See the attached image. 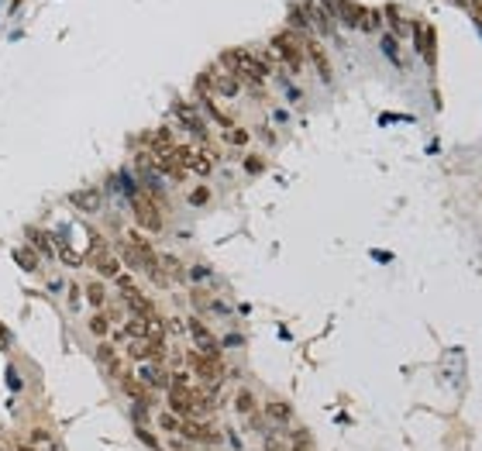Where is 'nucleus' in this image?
<instances>
[{
	"label": "nucleus",
	"instance_id": "obj_25",
	"mask_svg": "<svg viewBox=\"0 0 482 451\" xmlns=\"http://www.w3.org/2000/svg\"><path fill=\"white\" fill-rule=\"evenodd\" d=\"M114 283H117V293H121V300H131V297H138V293H141V290H138V283H135L131 276H124V273H121Z\"/></svg>",
	"mask_w": 482,
	"mask_h": 451
},
{
	"label": "nucleus",
	"instance_id": "obj_6",
	"mask_svg": "<svg viewBox=\"0 0 482 451\" xmlns=\"http://www.w3.org/2000/svg\"><path fill=\"white\" fill-rule=\"evenodd\" d=\"M200 90L203 93H210V97H224V100H234L238 93H241V83L224 69V66H214V69H207L203 76H200Z\"/></svg>",
	"mask_w": 482,
	"mask_h": 451
},
{
	"label": "nucleus",
	"instance_id": "obj_27",
	"mask_svg": "<svg viewBox=\"0 0 482 451\" xmlns=\"http://www.w3.org/2000/svg\"><path fill=\"white\" fill-rule=\"evenodd\" d=\"M159 427H162L165 434H179V427H183V420H179L176 413H169V410H165V413H159Z\"/></svg>",
	"mask_w": 482,
	"mask_h": 451
},
{
	"label": "nucleus",
	"instance_id": "obj_26",
	"mask_svg": "<svg viewBox=\"0 0 482 451\" xmlns=\"http://www.w3.org/2000/svg\"><path fill=\"white\" fill-rule=\"evenodd\" d=\"M14 259H18V266H21V269H28V273H35V269H38V255H35V248H18V252H14Z\"/></svg>",
	"mask_w": 482,
	"mask_h": 451
},
{
	"label": "nucleus",
	"instance_id": "obj_14",
	"mask_svg": "<svg viewBox=\"0 0 482 451\" xmlns=\"http://www.w3.org/2000/svg\"><path fill=\"white\" fill-rule=\"evenodd\" d=\"M117 382H121V389H124V393H128L138 406H152V403H155V400H152V389H148V386H145L135 372H128V375H124V379H117Z\"/></svg>",
	"mask_w": 482,
	"mask_h": 451
},
{
	"label": "nucleus",
	"instance_id": "obj_7",
	"mask_svg": "<svg viewBox=\"0 0 482 451\" xmlns=\"http://www.w3.org/2000/svg\"><path fill=\"white\" fill-rule=\"evenodd\" d=\"M172 111H176V121H179V128H186V131H190L193 138H200L203 145L210 141V131H207V121H203V114H200V111H196L193 104H186V100H179V104H176Z\"/></svg>",
	"mask_w": 482,
	"mask_h": 451
},
{
	"label": "nucleus",
	"instance_id": "obj_22",
	"mask_svg": "<svg viewBox=\"0 0 482 451\" xmlns=\"http://www.w3.org/2000/svg\"><path fill=\"white\" fill-rule=\"evenodd\" d=\"M83 290H87V300H90L97 310H104V307H107V286H104V283H97V279H93V283H87Z\"/></svg>",
	"mask_w": 482,
	"mask_h": 451
},
{
	"label": "nucleus",
	"instance_id": "obj_31",
	"mask_svg": "<svg viewBox=\"0 0 482 451\" xmlns=\"http://www.w3.org/2000/svg\"><path fill=\"white\" fill-rule=\"evenodd\" d=\"M207 200H210V189H203V186L190 193V203H196V207H200V203H207Z\"/></svg>",
	"mask_w": 482,
	"mask_h": 451
},
{
	"label": "nucleus",
	"instance_id": "obj_3",
	"mask_svg": "<svg viewBox=\"0 0 482 451\" xmlns=\"http://www.w3.org/2000/svg\"><path fill=\"white\" fill-rule=\"evenodd\" d=\"M186 365L193 369V375H196L200 386H207V389H220V382L227 379L224 362H220V358H210V355H200L196 348L186 351Z\"/></svg>",
	"mask_w": 482,
	"mask_h": 451
},
{
	"label": "nucleus",
	"instance_id": "obj_19",
	"mask_svg": "<svg viewBox=\"0 0 482 451\" xmlns=\"http://www.w3.org/2000/svg\"><path fill=\"white\" fill-rule=\"evenodd\" d=\"M234 410H238L241 417H252V413H259L255 393H252V389H245V386H241V389L234 393Z\"/></svg>",
	"mask_w": 482,
	"mask_h": 451
},
{
	"label": "nucleus",
	"instance_id": "obj_33",
	"mask_svg": "<svg viewBox=\"0 0 482 451\" xmlns=\"http://www.w3.org/2000/svg\"><path fill=\"white\" fill-rule=\"evenodd\" d=\"M0 348H4V351L11 348V334H8V327H4V324H0Z\"/></svg>",
	"mask_w": 482,
	"mask_h": 451
},
{
	"label": "nucleus",
	"instance_id": "obj_34",
	"mask_svg": "<svg viewBox=\"0 0 482 451\" xmlns=\"http://www.w3.org/2000/svg\"><path fill=\"white\" fill-rule=\"evenodd\" d=\"M249 169H252V172H259V169H262V159H255V155H252V159H249Z\"/></svg>",
	"mask_w": 482,
	"mask_h": 451
},
{
	"label": "nucleus",
	"instance_id": "obj_10",
	"mask_svg": "<svg viewBox=\"0 0 482 451\" xmlns=\"http://www.w3.org/2000/svg\"><path fill=\"white\" fill-rule=\"evenodd\" d=\"M303 56L314 62L317 76H321L324 83H331V59H328V52L321 49V42H317L314 35H303Z\"/></svg>",
	"mask_w": 482,
	"mask_h": 451
},
{
	"label": "nucleus",
	"instance_id": "obj_9",
	"mask_svg": "<svg viewBox=\"0 0 482 451\" xmlns=\"http://www.w3.org/2000/svg\"><path fill=\"white\" fill-rule=\"evenodd\" d=\"M186 331H190V338H193V345H196L200 355L220 358V345H217V338L207 331V324H203L200 317H190V321H186Z\"/></svg>",
	"mask_w": 482,
	"mask_h": 451
},
{
	"label": "nucleus",
	"instance_id": "obj_24",
	"mask_svg": "<svg viewBox=\"0 0 482 451\" xmlns=\"http://www.w3.org/2000/svg\"><path fill=\"white\" fill-rule=\"evenodd\" d=\"M28 235H32V245H35L45 259H56V245L45 238V231H28Z\"/></svg>",
	"mask_w": 482,
	"mask_h": 451
},
{
	"label": "nucleus",
	"instance_id": "obj_29",
	"mask_svg": "<svg viewBox=\"0 0 482 451\" xmlns=\"http://www.w3.org/2000/svg\"><path fill=\"white\" fill-rule=\"evenodd\" d=\"M56 252H59V259H62L66 266H73V269H76V266H83V259H80V255H76L66 242H59V245H56Z\"/></svg>",
	"mask_w": 482,
	"mask_h": 451
},
{
	"label": "nucleus",
	"instance_id": "obj_1",
	"mask_svg": "<svg viewBox=\"0 0 482 451\" xmlns=\"http://www.w3.org/2000/svg\"><path fill=\"white\" fill-rule=\"evenodd\" d=\"M224 69H227L241 86L262 90V83H266L269 73H273V62H269L266 56H255V52H245V49H231V52H224Z\"/></svg>",
	"mask_w": 482,
	"mask_h": 451
},
{
	"label": "nucleus",
	"instance_id": "obj_36",
	"mask_svg": "<svg viewBox=\"0 0 482 451\" xmlns=\"http://www.w3.org/2000/svg\"><path fill=\"white\" fill-rule=\"evenodd\" d=\"M290 451H307V444H297V448H290Z\"/></svg>",
	"mask_w": 482,
	"mask_h": 451
},
{
	"label": "nucleus",
	"instance_id": "obj_23",
	"mask_svg": "<svg viewBox=\"0 0 482 451\" xmlns=\"http://www.w3.org/2000/svg\"><path fill=\"white\" fill-rule=\"evenodd\" d=\"M104 365H107V375H111V379H124V375H128V358H124L121 351H114L111 358H104Z\"/></svg>",
	"mask_w": 482,
	"mask_h": 451
},
{
	"label": "nucleus",
	"instance_id": "obj_15",
	"mask_svg": "<svg viewBox=\"0 0 482 451\" xmlns=\"http://www.w3.org/2000/svg\"><path fill=\"white\" fill-rule=\"evenodd\" d=\"M200 104H203V111L210 114V121H217V128H224V131H231V128H234V117H231V114L217 104V97H210V93H203V90H200Z\"/></svg>",
	"mask_w": 482,
	"mask_h": 451
},
{
	"label": "nucleus",
	"instance_id": "obj_20",
	"mask_svg": "<svg viewBox=\"0 0 482 451\" xmlns=\"http://www.w3.org/2000/svg\"><path fill=\"white\" fill-rule=\"evenodd\" d=\"M73 203L83 213H93V210H100V193L97 189H80V193H73Z\"/></svg>",
	"mask_w": 482,
	"mask_h": 451
},
{
	"label": "nucleus",
	"instance_id": "obj_38",
	"mask_svg": "<svg viewBox=\"0 0 482 451\" xmlns=\"http://www.w3.org/2000/svg\"><path fill=\"white\" fill-rule=\"evenodd\" d=\"M200 451H207V448H200Z\"/></svg>",
	"mask_w": 482,
	"mask_h": 451
},
{
	"label": "nucleus",
	"instance_id": "obj_5",
	"mask_svg": "<svg viewBox=\"0 0 482 451\" xmlns=\"http://www.w3.org/2000/svg\"><path fill=\"white\" fill-rule=\"evenodd\" d=\"M176 162L186 169V176H210L214 172V152L210 148H196V145H172Z\"/></svg>",
	"mask_w": 482,
	"mask_h": 451
},
{
	"label": "nucleus",
	"instance_id": "obj_2",
	"mask_svg": "<svg viewBox=\"0 0 482 451\" xmlns=\"http://www.w3.org/2000/svg\"><path fill=\"white\" fill-rule=\"evenodd\" d=\"M162 207H165V196L155 186H148V189L131 186V213H135V220L141 224V228H148V231L162 228Z\"/></svg>",
	"mask_w": 482,
	"mask_h": 451
},
{
	"label": "nucleus",
	"instance_id": "obj_16",
	"mask_svg": "<svg viewBox=\"0 0 482 451\" xmlns=\"http://www.w3.org/2000/svg\"><path fill=\"white\" fill-rule=\"evenodd\" d=\"M266 420L276 424V427H286V424H293V406L286 400H269L266 403Z\"/></svg>",
	"mask_w": 482,
	"mask_h": 451
},
{
	"label": "nucleus",
	"instance_id": "obj_28",
	"mask_svg": "<svg viewBox=\"0 0 482 451\" xmlns=\"http://www.w3.org/2000/svg\"><path fill=\"white\" fill-rule=\"evenodd\" d=\"M224 138H227V145H238V148H245V145H249V131H245V128H238V124H234L231 131H224Z\"/></svg>",
	"mask_w": 482,
	"mask_h": 451
},
{
	"label": "nucleus",
	"instance_id": "obj_8",
	"mask_svg": "<svg viewBox=\"0 0 482 451\" xmlns=\"http://www.w3.org/2000/svg\"><path fill=\"white\" fill-rule=\"evenodd\" d=\"M179 434H183L186 441H193V444H220V430H217L214 424L200 420V417H186L183 427H179Z\"/></svg>",
	"mask_w": 482,
	"mask_h": 451
},
{
	"label": "nucleus",
	"instance_id": "obj_18",
	"mask_svg": "<svg viewBox=\"0 0 482 451\" xmlns=\"http://www.w3.org/2000/svg\"><path fill=\"white\" fill-rule=\"evenodd\" d=\"M87 327H90V334H93V338H100V341H107V338H111V331H114V324H111V317H107L104 310H93V317L87 321Z\"/></svg>",
	"mask_w": 482,
	"mask_h": 451
},
{
	"label": "nucleus",
	"instance_id": "obj_30",
	"mask_svg": "<svg viewBox=\"0 0 482 451\" xmlns=\"http://www.w3.org/2000/svg\"><path fill=\"white\" fill-rule=\"evenodd\" d=\"M417 35H424V42H417V45L424 49L427 62H434V42H431V32H427V28H417Z\"/></svg>",
	"mask_w": 482,
	"mask_h": 451
},
{
	"label": "nucleus",
	"instance_id": "obj_37",
	"mask_svg": "<svg viewBox=\"0 0 482 451\" xmlns=\"http://www.w3.org/2000/svg\"><path fill=\"white\" fill-rule=\"evenodd\" d=\"M0 451H8V448H4V444H0Z\"/></svg>",
	"mask_w": 482,
	"mask_h": 451
},
{
	"label": "nucleus",
	"instance_id": "obj_4",
	"mask_svg": "<svg viewBox=\"0 0 482 451\" xmlns=\"http://www.w3.org/2000/svg\"><path fill=\"white\" fill-rule=\"evenodd\" d=\"M273 52H276V59H279L290 73H303V66H307V56H303V35L279 32V35L273 38Z\"/></svg>",
	"mask_w": 482,
	"mask_h": 451
},
{
	"label": "nucleus",
	"instance_id": "obj_17",
	"mask_svg": "<svg viewBox=\"0 0 482 451\" xmlns=\"http://www.w3.org/2000/svg\"><path fill=\"white\" fill-rule=\"evenodd\" d=\"M124 355H128L131 362H152V341H148V338H128Z\"/></svg>",
	"mask_w": 482,
	"mask_h": 451
},
{
	"label": "nucleus",
	"instance_id": "obj_21",
	"mask_svg": "<svg viewBox=\"0 0 482 451\" xmlns=\"http://www.w3.org/2000/svg\"><path fill=\"white\" fill-rule=\"evenodd\" d=\"M159 269H162L165 279H186V273H183V266H179L176 255H162V259H159Z\"/></svg>",
	"mask_w": 482,
	"mask_h": 451
},
{
	"label": "nucleus",
	"instance_id": "obj_32",
	"mask_svg": "<svg viewBox=\"0 0 482 451\" xmlns=\"http://www.w3.org/2000/svg\"><path fill=\"white\" fill-rule=\"evenodd\" d=\"M135 430H138V437H141L148 448H155V451H159V441H155V434H152V430H145V427H135Z\"/></svg>",
	"mask_w": 482,
	"mask_h": 451
},
{
	"label": "nucleus",
	"instance_id": "obj_13",
	"mask_svg": "<svg viewBox=\"0 0 482 451\" xmlns=\"http://www.w3.org/2000/svg\"><path fill=\"white\" fill-rule=\"evenodd\" d=\"M148 389H169V369H162V365H155V362H141V369L135 372Z\"/></svg>",
	"mask_w": 482,
	"mask_h": 451
},
{
	"label": "nucleus",
	"instance_id": "obj_11",
	"mask_svg": "<svg viewBox=\"0 0 482 451\" xmlns=\"http://www.w3.org/2000/svg\"><path fill=\"white\" fill-rule=\"evenodd\" d=\"M87 262H90L100 276H107V279H117V276H121V259H117L111 248H104L100 242H97V248H93V255H90Z\"/></svg>",
	"mask_w": 482,
	"mask_h": 451
},
{
	"label": "nucleus",
	"instance_id": "obj_12",
	"mask_svg": "<svg viewBox=\"0 0 482 451\" xmlns=\"http://www.w3.org/2000/svg\"><path fill=\"white\" fill-rule=\"evenodd\" d=\"M165 400H169V413H176L179 420L193 417V389H179V386H169V389H165Z\"/></svg>",
	"mask_w": 482,
	"mask_h": 451
},
{
	"label": "nucleus",
	"instance_id": "obj_35",
	"mask_svg": "<svg viewBox=\"0 0 482 451\" xmlns=\"http://www.w3.org/2000/svg\"><path fill=\"white\" fill-rule=\"evenodd\" d=\"M11 451H38V448H35V444H25V441H21V444H14Z\"/></svg>",
	"mask_w": 482,
	"mask_h": 451
}]
</instances>
